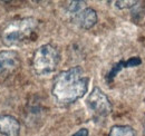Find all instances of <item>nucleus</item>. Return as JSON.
I'll use <instances>...</instances> for the list:
<instances>
[{"label":"nucleus","instance_id":"obj_1","mask_svg":"<svg viewBox=\"0 0 145 136\" xmlns=\"http://www.w3.org/2000/svg\"><path fill=\"white\" fill-rule=\"evenodd\" d=\"M89 78L84 70L75 66L60 71L54 79L52 94L56 102L61 105H69L84 97L88 89Z\"/></svg>","mask_w":145,"mask_h":136},{"label":"nucleus","instance_id":"obj_2","mask_svg":"<svg viewBox=\"0 0 145 136\" xmlns=\"http://www.w3.org/2000/svg\"><path fill=\"white\" fill-rule=\"evenodd\" d=\"M38 27V20L34 17L19 18L10 21L2 30V42L8 46H17L29 39Z\"/></svg>","mask_w":145,"mask_h":136},{"label":"nucleus","instance_id":"obj_3","mask_svg":"<svg viewBox=\"0 0 145 136\" xmlns=\"http://www.w3.org/2000/svg\"><path fill=\"white\" fill-rule=\"evenodd\" d=\"M60 61V54L52 44L38 47L33 56V68L37 75L45 76L54 73Z\"/></svg>","mask_w":145,"mask_h":136},{"label":"nucleus","instance_id":"obj_4","mask_svg":"<svg viewBox=\"0 0 145 136\" xmlns=\"http://www.w3.org/2000/svg\"><path fill=\"white\" fill-rule=\"evenodd\" d=\"M86 104L95 115L101 116V117L108 116L113 109L112 103L109 102L108 97L98 87L93 88V90L86 99Z\"/></svg>","mask_w":145,"mask_h":136},{"label":"nucleus","instance_id":"obj_5","mask_svg":"<svg viewBox=\"0 0 145 136\" xmlns=\"http://www.w3.org/2000/svg\"><path fill=\"white\" fill-rule=\"evenodd\" d=\"M20 66V56L15 50L0 51V77L15 73Z\"/></svg>","mask_w":145,"mask_h":136},{"label":"nucleus","instance_id":"obj_6","mask_svg":"<svg viewBox=\"0 0 145 136\" xmlns=\"http://www.w3.org/2000/svg\"><path fill=\"white\" fill-rule=\"evenodd\" d=\"M97 20H98L97 12L91 7H85L79 12H77L75 16H72V21L78 27H80L82 29H85V30L93 28L96 25Z\"/></svg>","mask_w":145,"mask_h":136},{"label":"nucleus","instance_id":"obj_7","mask_svg":"<svg viewBox=\"0 0 145 136\" xmlns=\"http://www.w3.org/2000/svg\"><path fill=\"white\" fill-rule=\"evenodd\" d=\"M0 134L2 136H19L20 123L15 116L0 115Z\"/></svg>","mask_w":145,"mask_h":136},{"label":"nucleus","instance_id":"obj_8","mask_svg":"<svg viewBox=\"0 0 145 136\" xmlns=\"http://www.w3.org/2000/svg\"><path fill=\"white\" fill-rule=\"evenodd\" d=\"M108 136H136L133 127L127 125H115L110 128Z\"/></svg>","mask_w":145,"mask_h":136},{"label":"nucleus","instance_id":"obj_9","mask_svg":"<svg viewBox=\"0 0 145 136\" xmlns=\"http://www.w3.org/2000/svg\"><path fill=\"white\" fill-rule=\"evenodd\" d=\"M133 8L134 9L132 11V18L134 22L137 25L145 24V5H141V2L138 1L137 5L134 6Z\"/></svg>","mask_w":145,"mask_h":136},{"label":"nucleus","instance_id":"obj_10","mask_svg":"<svg viewBox=\"0 0 145 136\" xmlns=\"http://www.w3.org/2000/svg\"><path fill=\"white\" fill-rule=\"evenodd\" d=\"M85 2L84 1H71L68 7H67V10L68 12L72 15V16H75L77 12H79L82 9H84L85 7Z\"/></svg>","mask_w":145,"mask_h":136},{"label":"nucleus","instance_id":"obj_11","mask_svg":"<svg viewBox=\"0 0 145 136\" xmlns=\"http://www.w3.org/2000/svg\"><path fill=\"white\" fill-rule=\"evenodd\" d=\"M138 1L136 0H124V1H115V6L120 9H126V8H133L137 5Z\"/></svg>","mask_w":145,"mask_h":136},{"label":"nucleus","instance_id":"obj_12","mask_svg":"<svg viewBox=\"0 0 145 136\" xmlns=\"http://www.w3.org/2000/svg\"><path fill=\"white\" fill-rule=\"evenodd\" d=\"M72 136H88V129L87 128H80L76 133H74Z\"/></svg>","mask_w":145,"mask_h":136},{"label":"nucleus","instance_id":"obj_13","mask_svg":"<svg viewBox=\"0 0 145 136\" xmlns=\"http://www.w3.org/2000/svg\"><path fill=\"white\" fill-rule=\"evenodd\" d=\"M143 134L145 136V120H144V124H143Z\"/></svg>","mask_w":145,"mask_h":136}]
</instances>
